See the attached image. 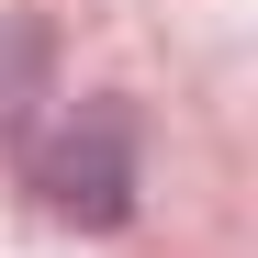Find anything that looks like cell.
Wrapping results in <instances>:
<instances>
[{
    "label": "cell",
    "instance_id": "cell-1",
    "mask_svg": "<svg viewBox=\"0 0 258 258\" xmlns=\"http://www.w3.org/2000/svg\"><path fill=\"white\" fill-rule=\"evenodd\" d=\"M34 180H45V202L68 225H112L123 191H135V135H123V112H79L68 135L34 157Z\"/></svg>",
    "mask_w": 258,
    "mask_h": 258
}]
</instances>
